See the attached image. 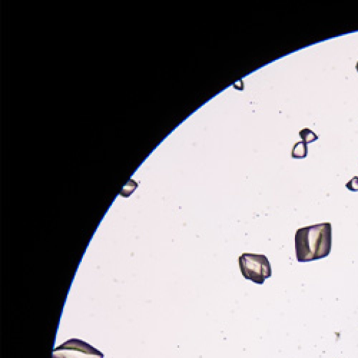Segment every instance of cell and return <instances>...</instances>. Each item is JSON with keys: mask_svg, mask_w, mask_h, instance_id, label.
<instances>
[{"mask_svg": "<svg viewBox=\"0 0 358 358\" xmlns=\"http://www.w3.org/2000/svg\"><path fill=\"white\" fill-rule=\"evenodd\" d=\"M308 154V147L304 141H299L295 144L292 151V157L295 159L306 158Z\"/></svg>", "mask_w": 358, "mask_h": 358, "instance_id": "277c9868", "label": "cell"}, {"mask_svg": "<svg viewBox=\"0 0 358 358\" xmlns=\"http://www.w3.org/2000/svg\"><path fill=\"white\" fill-rule=\"evenodd\" d=\"M345 185L348 190L352 192H358V177H354Z\"/></svg>", "mask_w": 358, "mask_h": 358, "instance_id": "8992f818", "label": "cell"}, {"mask_svg": "<svg viewBox=\"0 0 358 358\" xmlns=\"http://www.w3.org/2000/svg\"><path fill=\"white\" fill-rule=\"evenodd\" d=\"M238 264L242 276L253 283L262 285L265 280L272 277L270 261L262 254L244 253L238 257Z\"/></svg>", "mask_w": 358, "mask_h": 358, "instance_id": "7a4b0ae2", "label": "cell"}, {"mask_svg": "<svg viewBox=\"0 0 358 358\" xmlns=\"http://www.w3.org/2000/svg\"><path fill=\"white\" fill-rule=\"evenodd\" d=\"M355 68H356V70H357V71L358 73V61L357 62V64H356Z\"/></svg>", "mask_w": 358, "mask_h": 358, "instance_id": "52a82bcc", "label": "cell"}, {"mask_svg": "<svg viewBox=\"0 0 358 358\" xmlns=\"http://www.w3.org/2000/svg\"><path fill=\"white\" fill-rule=\"evenodd\" d=\"M332 230L329 222L301 227L295 233V253L299 262L318 260L330 254Z\"/></svg>", "mask_w": 358, "mask_h": 358, "instance_id": "6da1fadb", "label": "cell"}, {"mask_svg": "<svg viewBox=\"0 0 358 358\" xmlns=\"http://www.w3.org/2000/svg\"><path fill=\"white\" fill-rule=\"evenodd\" d=\"M104 356L88 343L73 338L54 348L52 358H104Z\"/></svg>", "mask_w": 358, "mask_h": 358, "instance_id": "3957f363", "label": "cell"}, {"mask_svg": "<svg viewBox=\"0 0 358 358\" xmlns=\"http://www.w3.org/2000/svg\"><path fill=\"white\" fill-rule=\"evenodd\" d=\"M299 136H300L301 139L303 140V141H304L305 143L306 144L312 143V142L315 141L316 140L318 139V136L317 134L308 128L302 129V130L299 132Z\"/></svg>", "mask_w": 358, "mask_h": 358, "instance_id": "5b68a950", "label": "cell"}]
</instances>
